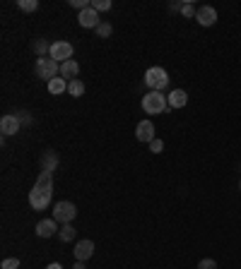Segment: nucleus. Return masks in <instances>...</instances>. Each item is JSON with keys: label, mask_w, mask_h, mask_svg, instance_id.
<instances>
[{"label": "nucleus", "mask_w": 241, "mask_h": 269, "mask_svg": "<svg viewBox=\"0 0 241 269\" xmlns=\"http://www.w3.org/2000/svg\"><path fill=\"white\" fill-rule=\"evenodd\" d=\"M75 233H77V231H75V229H72V226H70V223H65V226H63V229H61V231H58V238H61V240H63V243H70V240H72V238H75Z\"/></svg>", "instance_id": "obj_18"}, {"label": "nucleus", "mask_w": 241, "mask_h": 269, "mask_svg": "<svg viewBox=\"0 0 241 269\" xmlns=\"http://www.w3.org/2000/svg\"><path fill=\"white\" fill-rule=\"evenodd\" d=\"M72 269H85V262H77V264H75Z\"/></svg>", "instance_id": "obj_29"}, {"label": "nucleus", "mask_w": 241, "mask_h": 269, "mask_svg": "<svg viewBox=\"0 0 241 269\" xmlns=\"http://www.w3.org/2000/svg\"><path fill=\"white\" fill-rule=\"evenodd\" d=\"M77 72H80V65L75 60H68V63H61V77L63 79H77Z\"/></svg>", "instance_id": "obj_14"}, {"label": "nucleus", "mask_w": 241, "mask_h": 269, "mask_svg": "<svg viewBox=\"0 0 241 269\" xmlns=\"http://www.w3.org/2000/svg\"><path fill=\"white\" fill-rule=\"evenodd\" d=\"M186 103H188V94H186L184 89H174L169 94V108H184Z\"/></svg>", "instance_id": "obj_13"}, {"label": "nucleus", "mask_w": 241, "mask_h": 269, "mask_svg": "<svg viewBox=\"0 0 241 269\" xmlns=\"http://www.w3.org/2000/svg\"><path fill=\"white\" fill-rule=\"evenodd\" d=\"M92 8L96 12H104V10H111V0H92Z\"/></svg>", "instance_id": "obj_21"}, {"label": "nucleus", "mask_w": 241, "mask_h": 269, "mask_svg": "<svg viewBox=\"0 0 241 269\" xmlns=\"http://www.w3.org/2000/svg\"><path fill=\"white\" fill-rule=\"evenodd\" d=\"M17 5H19V10H24V12H34V10L39 8V3H36V0H19Z\"/></svg>", "instance_id": "obj_20"}, {"label": "nucleus", "mask_w": 241, "mask_h": 269, "mask_svg": "<svg viewBox=\"0 0 241 269\" xmlns=\"http://www.w3.org/2000/svg\"><path fill=\"white\" fill-rule=\"evenodd\" d=\"M195 19H198L203 27H212V24L217 22V10L210 8V5H203V8H198V12H195Z\"/></svg>", "instance_id": "obj_9"}, {"label": "nucleus", "mask_w": 241, "mask_h": 269, "mask_svg": "<svg viewBox=\"0 0 241 269\" xmlns=\"http://www.w3.org/2000/svg\"><path fill=\"white\" fill-rule=\"evenodd\" d=\"M145 82H147V87L152 89V92H162L169 84V75L164 68L154 65V68H150V70L145 72Z\"/></svg>", "instance_id": "obj_3"}, {"label": "nucleus", "mask_w": 241, "mask_h": 269, "mask_svg": "<svg viewBox=\"0 0 241 269\" xmlns=\"http://www.w3.org/2000/svg\"><path fill=\"white\" fill-rule=\"evenodd\" d=\"M135 137L140 142H152L154 140V125L150 120H140L137 123V130H135Z\"/></svg>", "instance_id": "obj_11"}, {"label": "nucleus", "mask_w": 241, "mask_h": 269, "mask_svg": "<svg viewBox=\"0 0 241 269\" xmlns=\"http://www.w3.org/2000/svg\"><path fill=\"white\" fill-rule=\"evenodd\" d=\"M36 75H39L41 79H46V82H51V79H56V75H61V65L53 60V58H39L36 60Z\"/></svg>", "instance_id": "obj_4"}, {"label": "nucleus", "mask_w": 241, "mask_h": 269, "mask_svg": "<svg viewBox=\"0 0 241 269\" xmlns=\"http://www.w3.org/2000/svg\"><path fill=\"white\" fill-rule=\"evenodd\" d=\"M58 166V154L56 151H46L44 156H41V171H46V173H53Z\"/></svg>", "instance_id": "obj_15"}, {"label": "nucleus", "mask_w": 241, "mask_h": 269, "mask_svg": "<svg viewBox=\"0 0 241 269\" xmlns=\"http://www.w3.org/2000/svg\"><path fill=\"white\" fill-rule=\"evenodd\" d=\"M68 94L75 96V99L82 96V94H85V84H82L80 79H70V82H68Z\"/></svg>", "instance_id": "obj_17"}, {"label": "nucleus", "mask_w": 241, "mask_h": 269, "mask_svg": "<svg viewBox=\"0 0 241 269\" xmlns=\"http://www.w3.org/2000/svg\"><path fill=\"white\" fill-rule=\"evenodd\" d=\"M75 216H77V209H75L72 202H58V205L53 207V219H56V221L70 223Z\"/></svg>", "instance_id": "obj_6"}, {"label": "nucleus", "mask_w": 241, "mask_h": 269, "mask_svg": "<svg viewBox=\"0 0 241 269\" xmlns=\"http://www.w3.org/2000/svg\"><path fill=\"white\" fill-rule=\"evenodd\" d=\"M48 92H51V94H63V92H68V79H63V77L51 79V82H48Z\"/></svg>", "instance_id": "obj_16"}, {"label": "nucleus", "mask_w": 241, "mask_h": 269, "mask_svg": "<svg viewBox=\"0 0 241 269\" xmlns=\"http://www.w3.org/2000/svg\"><path fill=\"white\" fill-rule=\"evenodd\" d=\"M162 149H164V142H162V140H157V137H154L152 142H150V151H154V154H159Z\"/></svg>", "instance_id": "obj_24"}, {"label": "nucleus", "mask_w": 241, "mask_h": 269, "mask_svg": "<svg viewBox=\"0 0 241 269\" xmlns=\"http://www.w3.org/2000/svg\"><path fill=\"white\" fill-rule=\"evenodd\" d=\"M51 197H53V173L41 171L36 183H34L32 192H29V205H32L36 212H44V209L51 205Z\"/></svg>", "instance_id": "obj_1"}, {"label": "nucleus", "mask_w": 241, "mask_h": 269, "mask_svg": "<svg viewBox=\"0 0 241 269\" xmlns=\"http://www.w3.org/2000/svg\"><path fill=\"white\" fill-rule=\"evenodd\" d=\"M77 22H80L85 29H96V27L102 24V19H99V12L89 5L87 10H82L80 15H77Z\"/></svg>", "instance_id": "obj_7"}, {"label": "nucleus", "mask_w": 241, "mask_h": 269, "mask_svg": "<svg viewBox=\"0 0 241 269\" xmlns=\"http://www.w3.org/2000/svg\"><path fill=\"white\" fill-rule=\"evenodd\" d=\"M58 231V221L56 219H41L36 223V236L39 238H51Z\"/></svg>", "instance_id": "obj_12"}, {"label": "nucleus", "mask_w": 241, "mask_h": 269, "mask_svg": "<svg viewBox=\"0 0 241 269\" xmlns=\"http://www.w3.org/2000/svg\"><path fill=\"white\" fill-rule=\"evenodd\" d=\"M19 127H22V123H19L17 116H3V118H0V132H3V137H12V134H17L19 132Z\"/></svg>", "instance_id": "obj_8"}, {"label": "nucleus", "mask_w": 241, "mask_h": 269, "mask_svg": "<svg viewBox=\"0 0 241 269\" xmlns=\"http://www.w3.org/2000/svg\"><path fill=\"white\" fill-rule=\"evenodd\" d=\"M34 48H36V53H39L41 58H44V53H46V51H51V46H48V43H46L44 39H41V41H36V46H34Z\"/></svg>", "instance_id": "obj_23"}, {"label": "nucleus", "mask_w": 241, "mask_h": 269, "mask_svg": "<svg viewBox=\"0 0 241 269\" xmlns=\"http://www.w3.org/2000/svg\"><path fill=\"white\" fill-rule=\"evenodd\" d=\"M181 12H184V15H186V17H195V12H198V10L193 8L191 3H186L184 8H181Z\"/></svg>", "instance_id": "obj_26"}, {"label": "nucleus", "mask_w": 241, "mask_h": 269, "mask_svg": "<svg viewBox=\"0 0 241 269\" xmlns=\"http://www.w3.org/2000/svg\"><path fill=\"white\" fill-rule=\"evenodd\" d=\"M0 267H3V269H17V267H19V260H17V257H8V260H3Z\"/></svg>", "instance_id": "obj_22"}, {"label": "nucleus", "mask_w": 241, "mask_h": 269, "mask_svg": "<svg viewBox=\"0 0 241 269\" xmlns=\"http://www.w3.org/2000/svg\"><path fill=\"white\" fill-rule=\"evenodd\" d=\"M94 32L99 34V36H102V39H106V36H111L113 27H111V24H109V22H102V24H99V27H96V29H94Z\"/></svg>", "instance_id": "obj_19"}, {"label": "nucleus", "mask_w": 241, "mask_h": 269, "mask_svg": "<svg viewBox=\"0 0 241 269\" xmlns=\"http://www.w3.org/2000/svg\"><path fill=\"white\" fill-rule=\"evenodd\" d=\"M198 269H217V262L215 260H200L198 262Z\"/></svg>", "instance_id": "obj_25"}, {"label": "nucleus", "mask_w": 241, "mask_h": 269, "mask_svg": "<svg viewBox=\"0 0 241 269\" xmlns=\"http://www.w3.org/2000/svg\"><path fill=\"white\" fill-rule=\"evenodd\" d=\"M17 118H19V123H22V125H32V118H29L27 113H17Z\"/></svg>", "instance_id": "obj_27"}, {"label": "nucleus", "mask_w": 241, "mask_h": 269, "mask_svg": "<svg viewBox=\"0 0 241 269\" xmlns=\"http://www.w3.org/2000/svg\"><path fill=\"white\" fill-rule=\"evenodd\" d=\"M46 269H63V267H61V264H58V262H53V264H48Z\"/></svg>", "instance_id": "obj_28"}, {"label": "nucleus", "mask_w": 241, "mask_h": 269, "mask_svg": "<svg viewBox=\"0 0 241 269\" xmlns=\"http://www.w3.org/2000/svg\"><path fill=\"white\" fill-rule=\"evenodd\" d=\"M143 111L150 113V116L169 111V99L162 92H150L147 96H143Z\"/></svg>", "instance_id": "obj_2"}, {"label": "nucleus", "mask_w": 241, "mask_h": 269, "mask_svg": "<svg viewBox=\"0 0 241 269\" xmlns=\"http://www.w3.org/2000/svg\"><path fill=\"white\" fill-rule=\"evenodd\" d=\"M48 58H53L56 63H68V60H72V43H68V41H53V43H51V51H48Z\"/></svg>", "instance_id": "obj_5"}, {"label": "nucleus", "mask_w": 241, "mask_h": 269, "mask_svg": "<svg viewBox=\"0 0 241 269\" xmlns=\"http://www.w3.org/2000/svg\"><path fill=\"white\" fill-rule=\"evenodd\" d=\"M75 257H77V262H85L89 260L92 255H94V243L92 240H77V245H75Z\"/></svg>", "instance_id": "obj_10"}, {"label": "nucleus", "mask_w": 241, "mask_h": 269, "mask_svg": "<svg viewBox=\"0 0 241 269\" xmlns=\"http://www.w3.org/2000/svg\"><path fill=\"white\" fill-rule=\"evenodd\" d=\"M239 188H241V183H239Z\"/></svg>", "instance_id": "obj_30"}]
</instances>
